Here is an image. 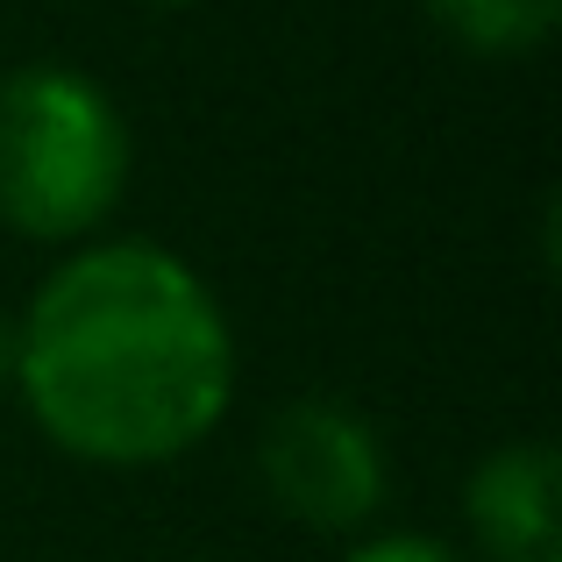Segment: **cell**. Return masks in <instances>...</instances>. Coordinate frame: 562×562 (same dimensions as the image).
<instances>
[{
    "label": "cell",
    "instance_id": "4",
    "mask_svg": "<svg viewBox=\"0 0 562 562\" xmlns=\"http://www.w3.org/2000/svg\"><path fill=\"white\" fill-rule=\"evenodd\" d=\"M463 527L484 562H562L555 441H498L463 477Z\"/></svg>",
    "mask_w": 562,
    "mask_h": 562
},
{
    "label": "cell",
    "instance_id": "8",
    "mask_svg": "<svg viewBox=\"0 0 562 562\" xmlns=\"http://www.w3.org/2000/svg\"><path fill=\"white\" fill-rule=\"evenodd\" d=\"M150 8H192V0H150Z\"/></svg>",
    "mask_w": 562,
    "mask_h": 562
},
{
    "label": "cell",
    "instance_id": "1",
    "mask_svg": "<svg viewBox=\"0 0 562 562\" xmlns=\"http://www.w3.org/2000/svg\"><path fill=\"white\" fill-rule=\"evenodd\" d=\"M235 328L221 292L165 243L93 235L14 314L29 427L86 470H165L235 406Z\"/></svg>",
    "mask_w": 562,
    "mask_h": 562
},
{
    "label": "cell",
    "instance_id": "5",
    "mask_svg": "<svg viewBox=\"0 0 562 562\" xmlns=\"http://www.w3.org/2000/svg\"><path fill=\"white\" fill-rule=\"evenodd\" d=\"M435 29L477 65H520L555 36L562 0H427Z\"/></svg>",
    "mask_w": 562,
    "mask_h": 562
},
{
    "label": "cell",
    "instance_id": "7",
    "mask_svg": "<svg viewBox=\"0 0 562 562\" xmlns=\"http://www.w3.org/2000/svg\"><path fill=\"white\" fill-rule=\"evenodd\" d=\"M14 384V314H0V392Z\"/></svg>",
    "mask_w": 562,
    "mask_h": 562
},
{
    "label": "cell",
    "instance_id": "3",
    "mask_svg": "<svg viewBox=\"0 0 562 562\" xmlns=\"http://www.w3.org/2000/svg\"><path fill=\"white\" fill-rule=\"evenodd\" d=\"M257 484L292 527L328 541H363L392 498V456L378 427L349 398L300 392L263 420L257 435Z\"/></svg>",
    "mask_w": 562,
    "mask_h": 562
},
{
    "label": "cell",
    "instance_id": "6",
    "mask_svg": "<svg viewBox=\"0 0 562 562\" xmlns=\"http://www.w3.org/2000/svg\"><path fill=\"white\" fill-rule=\"evenodd\" d=\"M342 562H463V555L435 535H363V541H349Z\"/></svg>",
    "mask_w": 562,
    "mask_h": 562
},
{
    "label": "cell",
    "instance_id": "2",
    "mask_svg": "<svg viewBox=\"0 0 562 562\" xmlns=\"http://www.w3.org/2000/svg\"><path fill=\"white\" fill-rule=\"evenodd\" d=\"M136 136L93 71L36 57L0 71V228L79 249L122 214Z\"/></svg>",
    "mask_w": 562,
    "mask_h": 562
}]
</instances>
